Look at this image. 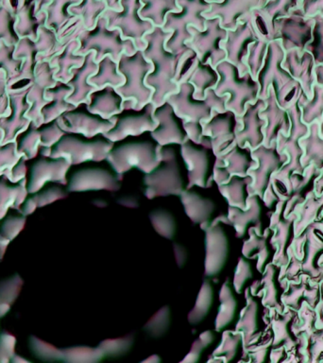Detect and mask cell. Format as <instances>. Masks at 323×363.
Returning <instances> with one entry per match:
<instances>
[{"label":"cell","instance_id":"obj_18","mask_svg":"<svg viewBox=\"0 0 323 363\" xmlns=\"http://www.w3.org/2000/svg\"><path fill=\"white\" fill-rule=\"evenodd\" d=\"M153 116L158 125L149 133L160 146L181 145L188 138L184 130V121L176 115L174 109L166 101L155 107Z\"/></svg>","mask_w":323,"mask_h":363},{"label":"cell","instance_id":"obj_24","mask_svg":"<svg viewBox=\"0 0 323 363\" xmlns=\"http://www.w3.org/2000/svg\"><path fill=\"white\" fill-rule=\"evenodd\" d=\"M260 105V102L254 105L248 104L242 115H237L238 121L242 124V128L235 133V143L240 147H245L246 143L254 147L261 141L260 129L262 123L258 118Z\"/></svg>","mask_w":323,"mask_h":363},{"label":"cell","instance_id":"obj_21","mask_svg":"<svg viewBox=\"0 0 323 363\" xmlns=\"http://www.w3.org/2000/svg\"><path fill=\"white\" fill-rule=\"evenodd\" d=\"M41 159L31 167L30 182L27 184L28 193H35L47 182L67 184V173L71 163L67 158Z\"/></svg>","mask_w":323,"mask_h":363},{"label":"cell","instance_id":"obj_32","mask_svg":"<svg viewBox=\"0 0 323 363\" xmlns=\"http://www.w3.org/2000/svg\"><path fill=\"white\" fill-rule=\"evenodd\" d=\"M220 306L215 319V330L221 331L234 320L237 303L228 282L223 284L220 292Z\"/></svg>","mask_w":323,"mask_h":363},{"label":"cell","instance_id":"obj_41","mask_svg":"<svg viewBox=\"0 0 323 363\" xmlns=\"http://www.w3.org/2000/svg\"><path fill=\"white\" fill-rule=\"evenodd\" d=\"M170 320H171V312L169 306H164L160 311L156 312L149 322L144 326V330L152 337H163L169 331L170 326Z\"/></svg>","mask_w":323,"mask_h":363},{"label":"cell","instance_id":"obj_29","mask_svg":"<svg viewBox=\"0 0 323 363\" xmlns=\"http://www.w3.org/2000/svg\"><path fill=\"white\" fill-rule=\"evenodd\" d=\"M124 77L118 71V62L107 55L98 62V71L89 78V82L96 89L112 85L116 88L124 84Z\"/></svg>","mask_w":323,"mask_h":363},{"label":"cell","instance_id":"obj_13","mask_svg":"<svg viewBox=\"0 0 323 363\" xmlns=\"http://www.w3.org/2000/svg\"><path fill=\"white\" fill-rule=\"evenodd\" d=\"M220 76L209 62H203L197 52L188 48L178 64L176 84L189 82L195 87L194 98H205L207 91L214 89Z\"/></svg>","mask_w":323,"mask_h":363},{"label":"cell","instance_id":"obj_17","mask_svg":"<svg viewBox=\"0 0 323 363\" xmlns=\"http://www.w3.org/2000/svg\"><path fill=\"white\" fill-rule=\"evenodd\" d=\"M201 229L205 231V274L215 277L222 271L228 258V238L217 218Z\"/></svg>","mask_w":323,"mask_h":363},{"label":"cell","instance_id":"obj_8","mask_svg":"<svg viewBox=\"0 0 323 363\" xmlns=\"http://www.w3.org/2000/svg\"><path fill=\"white\" fill-rule=\"evenodd\" d=\"M172 145H164L159 150L160 164L144 177V194L147 198L180 196L184 191V182L178 166L177 152Z\"/></svg>","mask_w":323,"mask_h":363},{"label":"cell","instance_id":"obj_48","mask_svg":"<svg viewBox=\"0 0 323 363\" xmlns=\"http://www.w3.org/2000/svg\"><path fill=\"white\" fill-rule=\"evenodd\" d=\"M16 342V337L8 332L0 335V362H11V357H14Z\"/></svg>","mask_w":323,"mask_h":363},{"label":"cell","instance_id":"obj_11","mask_svg":"<svg viewBox=\"0 0 323 363\" xmlns=\"http://www.w3.org/2000/svg\"><path fill=\"white\" fill-rule=\"evenodd\" d=\"M121 11L107 9L102 16L106 17L108 27L118 28L121 31L124 38L132 39L137 50H144L147 43L144 35L154 28V25L149 20L142 18L141 0H121Z\"/></svg>","mask_w":323,"mask_h":363},{"label":"cell","instance_id":"obj_55","mask_svg":"<svg viewBox=\"0 0 323 363\" xmlns=\"http://www.w3.org/2000/svg\"><path fill=\"white\" fill-rule=\"evenodd\" d=\"M156 357H158V356H152V357H150L149 359H147L146 362H152V360H154V362H161V359H155Z\"/></svg>","mask_w":323,"mask_h":363},{"label":"cell","instance_id":"obj_6","mask_svg":"<svg viewBox=\"0 0 323 363\" xmlns=\"http://www.w3.org/2000/svg\"><path fill=\"white\" fill-rule=\"evenodd\" d=\"M118 71L124 77V84L115 89L124 99H135V109H141L150 101L153 89L147 84V76L152 72V62L146 59L143 50H137L132 55L121 54L118 62Z\"/></svg>","mask_w":323,"mask_h":363},{"label":"cell","instance_id":"obj_43","mask_svg":"<svg viewBox=\"0 0 323 363\" xmlns=\"http://www.w3.org/2000/svg\"><path fill=\"white\" fill-rule=\"evenodd\" d=\"M133 342H135V337L132 335H128L126 337H118V339L104 340L98 347L103 353L104 357H121L130 350Z\"/></svg>","mask_w":323,"mask_h":363},{"label":"cell","instance_id":"obj_39","mask_svg":"<svg viewBox=\"0 0 323 363\" xmlns=\"http://www.w3.org/2000/svg\"><path fill=\"white\" fill-rule=\"evenodd\" d=\"M150 221L156 232L162 237L172 240L177 232V223L175 218L167 210L156 209L149 214Z\"/></svg>","mask_w":323,"mask_h":363},{"label":"cell","instance_id":"obj_7","mask_svg":"<svg viewBox=\"0 0 323 363\" xmlns=\"http://www.w3.org/2000/svg\"><path fill=\"white\" fill-rule=\"evenodd\" d=\"M115 142L105 138L102 133L86 138L81 133H65L50 150V158H67L72 164L85 162L106 160Z\"/></svg>","mask_w":323,"mask_h":363},{"label":"cell","instance_id":"obj_40","mask_svg":"<svg viewBox=\"0 0 323 363\" xmlns=\"http://www.w3.org/2000/svg\"><path fill=\"white\" fill-rule=\"evenodd\" d=\"M249 210L248 211H241L240 208L237 207L230 206L228 218L229 224L234 227L235 231L238 237H242L244 232H245L246 224L249 221L254 220L252 218L256 217L257 215V203L256 201L249 199L248 201Z\"/></svg>","mask_w":323,"mask_h":363},{"label":"cell","instance_id":"obj_46","mask_svg":"<svg viewBox=\"0 0 323 363\" xmlns=\"http://www.w3.org/2000/svg\"><path fill=\"white\" fill-rule=\"evenodd\" d=\"M215 336L212 331H205L200 335V337L191 346V350L187 354L183 362H197L200 359L201 352L214 342Z\"/></svg>","mask_w":323,"mask_h":363},{"label":"cell","instance_id":"obj_54","mask_svg":"<svg viewBox=\"0 0 323 363\" xmlns=\"http://www.w3.org/2000/svg\"><path fill=\"white\" fill-rule=\"evenodd\" d=\"M10 241L4 240V238H0V259L3 257L5 254L6 249H7L8 244Z\"/></svg>","mask_w":323,"mask_h":363},{"label":"cell","instance_id":"obj_26","mask_svg":"<svg viewBox=\"0 0 323 363\" xmlns=\"http://www.w3.org/2000/svg\"><path fill=\"white\" fill-rule=\"evenodd\" d=\"M79 48V39H72L65 43L64 48L51 58L50 65L56 67L55 78L58 81L67 82L71 78V70L84 64L85 55L76 53Z\"/></svg>","mask_w":323,"mask_h":363},{"label":"cell","instance_id":"obj_19","mask_svg":"<svg viewBox=\"0 0 323 363\" xmlns=\"http://www.w3.org/2000/svg\"><path fill=\"white\" fill-rule=\"evenodd\" d=\"M121 179L115 172L99 167H84L71 176L68 190L71 192L109 190L116 191L120 189Z\"/></svg>","mask_w":323,"mask_h":363},{"label":"cell","instance_id":"obj_4","mask_svg":"<svg viewBox=\"0 0 323 363\" xmlns=\"http://www.w3.org/2000/svg\"><path fill=\"white\" fill-rule=\"evenodd\" d=\"M195 87L189 82L178 84V90L169 94L166 101L174 109L176 115L184 121L201 123L212 118L215 112H225L228 95L218 96L214 89L207 91L205 98H194Z\"/></svg>","mask_w":323,"mask_h":363},{"label":"cell","instance_id":"obj_44","mask_svg":"<svg viewBox=\"0 0 323 363\" xmlns=\"http://www.w3.org/2000/svg\"><path fill=\"white\" fill-rule=\"evenodd\" d=\"M30 343L31 351L38 359L45 360V362L62 360V350L54 347L50 343L34 337H31Z\"/></svg>","mask_w":323,"mask_h":363},{"label":"cell","instance_id":"obj_27","mask_svg":"<svg viewBox=\"0 0 323 363\" xmlns=\"http://www.w3.org/2000/svg\"><path fill=\"white\" fill-rule=\"evenodd\" d=\"M72 92V87L67 82H57L53 87L48 88L47 96L51 98L45 107L42 108V115L45 122H50L58 118L62 113L74 109L76 105L67 101V96Z\"/></svg>","mask_w":323,"mask_h":363},{"label":"cell","instance_id":"obj_9","mask_svg":"<svg viewBox=\"0 0 323 363\" xmlns=\"http://www.w3.org/2000/svg\"><path fill=\"white\" fill-rule=\"evenodd\" d=\"M220 76L214 88L218 96L228 95L226 108L235 115H242L246 104L254 101L257 95V84L252 81L251 74L241 76L237 65L227 60L215 67Z\"/></svg>","mask_w":323,"mask_h":363},{"label":"cell","instance_id":"obj_16","mask_svg":"<svg viewBox=\"0 0 323 363\" xmlns=\"http://www.w3.org/2000/svg\"><path fill=\"white\" fill-rule=\"evenodd\" d=\"M204 135L211 138L212 152L215 157L222 155L235 142V133L242 128L237 116L231 110L214 112L208 121L201 122Z\"/></svg>","mask_w":323,"mask_h":363},{"label":"cell","instance_id":"obj_15","mask_svg":"<svg viewBox=\"0 0 323 363\" xmlns=\"http://www.w3.org/2000/svg\"><path fill=\"white\" fill-rule=\"evenodd\" d=\"M58 118L65 132L81 133L86 138H94L99 133L103 135L115 125L110 119L91 113L88 110L87 102L76 105L74 109L62 113Z\"/></svg>","mask_w":323,"mask_h":363},{"label":"cell","instance_id":"obj_42","mask_svg":"<svg viewBox=\"0 0 323 363\" xmlns=\"http://www.w3.org/2000/svg\"><path fill=\"white\" fill-rule=\"evenodd\" d=\"M239 340V335L232 334L229 331L224 332L220 345L215 349L212 357H215V360L217 359L222 362H227L234 359Z\"/></svg>","mask_w":323,"mask_h":363},{"label":"cell","instance_id":"obj_50","mask_svg":"<svg viewBox=\"0 0 323 363\" xmlns=\"http://www.w3.org/2000/svg\"><path fill=\"white\" fill-rule=\"evenodd\" d=\"M254 303H249L248 306L242 311L239 323H237V330L240 332L252 331V328L254 326Z\"/></svg>","mask_w":323,"mask_h":363},{"label":"cell","instance_id":"obj_53","mask_svg":"<svg viewBox=\"0 0 323 363\" xmlns=\"http://www.w3.org/2000/svg\"><path fill=\"white\" fill-rule=\"evenodd\" d=\"M118 203L121 206L130 207V208H136L139 206L138 199L132 195L122 196L118 199Z\"/></svg>","mask_w":323,"mask_h":363},{"label":"cell","instance_id":"obj_52","mask_svg":"<svg viewBox=\"0 0 323 363\" xmlns=\"http://www.w3.org/2000/svg\"><path fill=\"white\" fill-rule=\"evenodd\" d=\"M174 254L176 261H177L178 266L181 268L186 264L187 259V251L183 246L180 244H174Z\"/></svg>","mask_w":323,"mask_h":363},{"label":"cell","instance_id":"obj_22","mask_svg":"<svg viewBox=\"0 0 323 363\" xmlns=\"http://www.w3.org/2000/svg\"><path fill=\"white\" fill-rule=\"evenodd\" d=\"M98 71V62L95 60V52L90 51L85 54L84 64L71 70V78L67 82L72 87V92L67 96V101L74 105L88 101V96L96 90L89 82V78Z\"/></svg>","mask_w":323,"mask_h":363},{"label":"cell","instance_id":"obj_36","mask_svg":"<svg viewBox=\"0 0 323 363\" xmlns=\"http://www.w3.org/2000/svg\"><path fill=\"white\" fill-rule=\"evenodd\" d=\"M106 3L103 0H82L81 4L76 6L74 13L81 17L82 22L87 30L96 26L99 17L107 10Z\"/></svg>","mask_w":323,"mask_h":363},{"label":"cell","instance_id":"obj_25","mask_svg":"<svg viewBox=\"0 0 323 363\" xmlns=\"http://www.w3.org/2000/svg\"><path fill=\"white\" fill-rule=\"evenodd\" d=\"M184 211L194 223H200L201 228L210 223L215 206L214 201L203 198L198 193L187 189L180 195Z\"/></svg>","mask_w":323,"mask_h":363},{"label":"cell","instance_id":"obj_1","mask_svg":"<svg viewBox=\"0 0 323 363\" xmlns=\"http://www.w3.org/2000/svg\"><path fill=\"white\" fill-rule=\"evenodd\" d=\"M171 31H166L162 27H154L144 37L147 43L143 53L146 59L152 62V72L147 76L146 82L153 89L150 101L159 106L166 101L169 94L178 90V84L174 79L177 76L178 64L186 50L173 53L166 48V40L171 36Z\"/></svg>","mask_w":323,"mask_h":363},{"label":"cell","instance_id":"obj_31","mask_svg":"<svg viewBox=\"0 0 323 363\" xmlns=\"http://www.w3.org/2000/svg\"><path fill=\"white\" fill-rule=\"evenodd\" d=\"M241 149L242 147L238 146L234 142L222 155L215 157L220 158L224 162V169L231 177L232 175L243 177L246 175V169H249V162Z\"/></svg>","mask_w":323,"mask_h":363},{"label":"cell","instance_id":"obj_12","mask_svg":"<svg viewBox=\"0 0 323 363\" xmlns=\"http://www.w3.org/2000/svg\"><path fill=\"white\" fill-rule=\"evenodd\" d=\"M188 30L192 33V38L186 45L197 52L201 62H209L215 67L226 60V51L221 44L226 40L228 30L221 27L220 17L207 18L203 30L193 26H189Z\"/></svg>","mask_w":323,"mask_h":363},{"label":"cell","instance_id":"obj_45","mask_svg":"<svg viewBox=\"0 0 323 363\" xmlns=\"http://www.w3.org/2000/svg\"><path fill=\"white\" fill-rule=\"evenodd\" d=\"M2 130H0V141H2ZM16 144L6 143L0 145V174L3 170L13 166L19 161V153L16 152Z\"/></svg>","mask_w":323,"mask_h":363},{"label":"cell","instance_id":"obj_20","mask_svg":"<svg viewBox=\"0 0 323 363\" xmlns=\"http://www.w3.org/2000/svg\"><path fill=\"white\" fill-rule=\"evenodd\" d=\"M249 23L244 18L238 20L237 27L228 30L226 40L221 44L226 51L227 61L237 65L241 76L248 72L245 59L249 53V45L256 40L254 31Z\"/></svg>","mask_w":323,"mask_h":363},{"label":"cell","instance_id":"obj_2","mask_svg":"<svg viewBox=\"0 0 323 363\" xmlns=\"http://www.w3.org/2000/svg\"><path fill=\"white\" fill-rule=\"evenodd\" d=\"M177 5L181 11L167 14L162 27L164 30L172 33L166 40V48L173 53L181 52L188 48L186 42L192 38L189 26L200 30L205 28L207 18L203 13L211 9L212 3L206 0H177Z\"/></svg>","mask_w":323,"mask_h":363},{"label":"cell","instance_id":"obj_49","mask_svg":"<svg viewBox=\"0 0 323 363\" xmlns=\"http://www.w3.org/2000/svg\"><path fill=\"white\" fill-rule=\"evenodd\" d=\"M251 277V269H249V264L240 258L239 263L235 269L234 286L235 291L240 294L242 291L244 283Z\"/></svg>","mask_w":323,"mask_h":363},{"label":"cell","instance_id":"obj_35","mask_svg":"<svg viewBox=\"0 0 323 363\" xmlns=\"http://www.w3.org/2000/svg\"><path fill=\"white\" fill-rule=\"evenodd\" d=\"M245 184L246 180L240 176L232 175L227 183L220 184L218 189L221 195L228 201L230 206L244 210L246 207L245 194H244Z\"/></svg>","mask_w":323,"mask_h":363},{"label":"cell","instance_id":"obj_38","mask_svg":"<svg viewBox=\"0 0 323 363\" xmlns=\"http://www.w3.org/2000/svg\"><path fill=\"white\" fill-rule=\"evenodd\" d=\"M67 197V193L60 187H50L40 193L38 195L33 196V198L28 199L25 203H23L20 213L24 215H30L35 211L39 207L47 206L54 201L61 200Z\"/></svg>","mask_w":323,"mask_h":363},{"label":"cell","instance_id":"obj_47","mask_svg":"<svg viewBox=\"0 0 323 363\" xmlns=\"http://www.w3.org/2000/svg\"><path fill=\"white\" fill-rule=\"evenodd\" d=\"M26 218L23 217H8L0 226V238L11 241L13 240L22 229L24 228Z\"/></svg>","mask_w":323,"mask_h":363},{"label":"cell","instance_id":"obj_51","mask_svg":"<svg viewBox=\"0 0 323 363\" xmlns=\"http://www.w3.org/2000/svg\"><path fill=\"white\" fill-rule=\"evenodd\" d=\"M183 126L188 138L191 139L194 143L200 144L203 136V125L191 121H184Z\"/></svg>","mask_w":323,"mask_h":363},{"label":"cell","instance_id":"obj_30","mask_svg":"<svg viewBox=\"0 0 323 363\" xmlns=\"http://www.w3.org/2000/svg\"><path fill=\"white\" fill-rule=\"evenodd\" d=\"M142 18L149 20L154 27H163L167 14L178 11L177 0H141Z\"/></svg>","mask_w":323,"mask_h":363},{"label":"cell","instance_id":"obj_14","mask_svg":"<svg viewBox=\"0 0 323 363\" xmlns=\"http://www.w3.org/2000/svg\"><path fill=\"white\" fill-rule=\"evenodd\" d=\"M210 150H212L211 138L204 135L200 144H196L187 138L181 145V155L188 172V186L210 187L214 183L212 174L210 173Z\"/></svg>","mask_w":323,"mask_h":363},{"label":"cell","instance_id":"obj_10","mask_svg":"<svg viewBox=\"0 0 323 363\" xmlns=\"http://www.w3.org/2000/svg\"><path fill=\"white\" fill-rule=\"evenodd\" d=\"M135 99H124L120 113H115L109 119L115 123L108 132L103 133L110 141L118 142L128 136H140L146 132H152L157 127L155 121V105L147 102L141 109H135Z\"/></svg>","mask_w":323,"mask_h":363},{"label":"cell","instance_id":"obj_5","mask_svg":"<svg viewBox=\"0 0 323 363\" xmlns=\"http://www.w3.org/2000/svg\"><path fill=\"white\" fill-rule=\"evenodd\" d=\"M160 145L153 139L147 140H130L115 145L106 160L122 180V176L132 169H137L147 174L160 164L159 150Z\"/></svg>","mask_w":323,"mask_h":363},{"label":"cell","instance_id":"obj_28","mask_svg":"<svg viewBox=\"0 0 323 363\" xmlns=\"http://www.w3.org/2000/svg\"><path fill=\"white\" fill-rule=\"evenodd\" d=\"M27 187L22 180L16 182L11 186L8 183V177L5 174L0 176V220L8 211V209H16L20 212L21 206L27 198Z\"/></svg>","mask_w":323,"mask_h":363},{"label":"cell","instance_id":"obj_34","mask_svg":"<svg viewBox=\"0 0 323 363\" xmlns=\"http://www.w3.org/2000/svg\"><path fill=\"white\" fill-rule=\"evenodd\" d=\"M212 300H214V291L209 281H204L198 292L194 308L189 312L188 322L191 325H198L204 320L211 308Z\"/></svg>","mask_w":323,"mask_h":363},{"label":"cell","instance_id":"obj_33","mask_svg":"<svg viewBox=\"0 0 323 363\" xmlns=\"http://www.w3.org/2000/svg\"><path fill=\"white\" fill-rule=\"evenodd\" d=\"M22 286L23 280L19 274L0 281V317L10 311L21 291Z\"/></svg>","mask_w":323,"mask_h":363},{"label":"cell","instance_id":"obj_37","mask_svg":"<svg viewBox=\"0 0 323 363\" xmlns=\"http://www.w3.org/2000/svg\"><path fill=\"white\" fill-rule=\"evenodd\" d=\"M104 354L99 347L92 348L88 346H75L62 349V360L67 362L93 363L101 362Z\"/></svg>","mask_w":323,"mask_h":363},{"label":"cell","instance_id":"obj_23","mask_svg":"<svg viewBox=\"0 0 323 363\" xmlns=\"http://www.w3.org/2000/svg\"><path fill=\"white\" fill-rule=\"evenodd\" d=\"M124 99L112 85L93 91L88 96L87 108L91 113L109 119L115 113H120Z\"/></svg>","mask_w":323,"mask_h":363},{"label":"cell","instance_id":"obj_3","mask_svg":"<svg viewBox=\"0 0 323 363\" xmlns=\"http://www.w3.org/2000/svg\"><path fill=\"white\" fill-rule=\"evenodd\" d=\"M79 41V48L76 53L85 55L94 51L96 62L107 55L112 57L113 61L118 62L121 54L132 55L137 50L132 39L124 38L118 28L108 27L106 17L103 16L99 17L95 27L91 30L85 28L82 31Z\"/></svg>","mask_w":323,"mask_h":363}]
</instances>
